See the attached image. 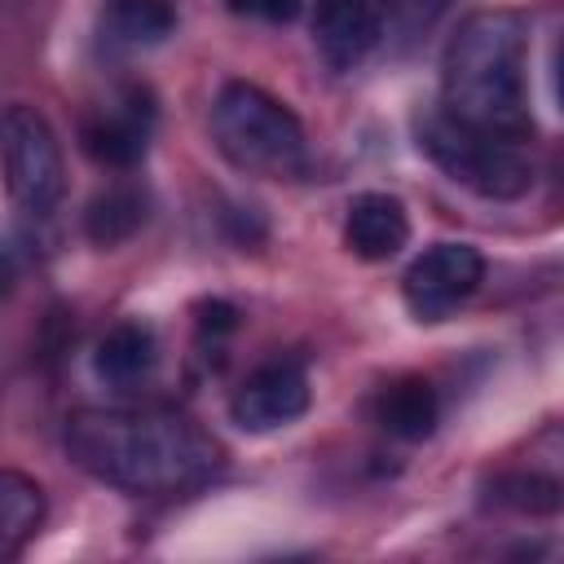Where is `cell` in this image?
<instances>
[{
	"mask_svg": "<svg viewBox=\"0 0 564 564\" xmlns=\"http://www.w3.org/2000/svg\"><path fill=\"white\" fill-rule=\"evenodd\" d=\"M66 454L123 494H185L220 467L216 441L167 410H75L66 419Z\"/></svg>",
	"mask_w": 564,
	"mask_h": 564,
	"instance_id": "cell-1",
	"label": "cell"
},
{
	"mask_svg": "<svg viewBox=\"0 0 564 564\" xmlns=\"http://www.w3.org/2000/svg\"><path fill=\"white\" fill-rule=\"evenodd\" d=\"M524 44V18L516 9H480L463 18L441 57V106L489 137H529Z\"/></svg>",
	"mask_w": 564,
	"mask_h": 564,
	"instance_id": "cell-2",
	"label": "cell"
},
{
	"mask_svg": "<svg viewBox=\"0 0 564 564\" xmlns=\"http://www.w3.org/2000/svg\"><path fill=\"white\" fill-rule=\"evenodd\" d=\"M212 141L247 176L291 181L308 167L304 123L260 84L229 79L212 101Z\"/></svg>",
	"mask_w": 564,
	"mask_h": 564,
	"instance_id": "cell-3",
	"label": "cell"
},
{
	"mask_svg": "<svg viewBox=\"0 0 564 564\" xmlns=\"http://www.w3.org/2000/svg\"><path fill=\"white\" fill-rule=\"evenodd\" d=\"M419 150L454 185H463L480 198H494V203H511V198L529 194V185H533V167L516 150V141L489 137V132L454 119L445 106L419 115Z\"/></svg>",
	"mask_w": 564,
	"mask_h": 564,
	"instance_id": "cell-4",
	"label": "cell"
},
{
	"mask_svg": "<svg viewBox=\"0 0 564 564\" xmlns=\"http://www.w3.org/2000/svg\"><path fill=\"white\" fill-rule=\"evenodd\" d=\"M4 185L13 207L31 220H44L66 189L57 137L44 123V115L22 101L4 110Z\"/></svg>",
	"mask_w": 564,
	"mask_h": 564,
	"instance_id": "cell-5",
	"label": "cell"
},
{
	"mask_svg": "<svg viewBox=\"0 0 564 564\" xmlns=\"http://www.w3.org/2000/svg\"><path fill=\"white\" fill-rule=\"evenodd\" d=\"M485 278V256L471 242H432L410 260L401 278V295L419 322H441L454 313Z\"/></svg>",
	"mask_w": 564,
	"mask_h": 564,
	"instance_id": "cell-6",
	"label": "cell"
},
{
	"mask_svg": "<svg viewBox=\"0 0 564 564\" xmlns=\"http://www.w3.org/2000/svg\"><path fill=\"white\" fill-rule=\"evenodd\" d=\"M304 410H308V375L300 370V361H264V366H256L238 383V392L229 401V414H234V423L242 432L286 427Z\"/></svg>",
	"mask_w": 564,
	"mask_h": 564,
	"instance_id": "cell-7",
	"label": "cell"
},
{
	"mask_svg": "<svg viewBox=\"0 0 564 564\" xmlns=\"http://www.w3.org/2000/svg\"><path fill=\"white\" fill-rule=\"evenodd\" d=\"M383 35L375 0H313V44L326 66L352 70Z\"/></svg>",
	"mask_w": 564,
	"mask_h": 564,
	"instance_id": "cell-8",
	"label": "cell"
},
{
	"mask_svg": "<svg viewBox=\"0 0 564 564\" xmlns=\"http://www.w3.org/2000/svg\"><path fill=\"white\" fill-rule=\"evenodd\" d=\"M150 123H154V110H150L145 93H128V101H119L115 110L93 115L84 123L79 141H84L88 159H97L101 167H132L145 159Z\"/></svg>",
	"mask_w": 564,
	"mask_h": 564,
	"instance_id": "cell-9",
	"label": "cell"
},
{
	"mask_svg": "<svg viewBox=\"0 0 564 564\" xmlns=\"http://www.w3.org/2000/svg\"><path fill=\"white\" fill-rule=\"evenodd\" d=\"M410 238V216H405V203L392 198V194H357L348 203V216H344V242L357 260H388L405 247Z\"/></svg>",
	"mask_w": 564,
	"mask_h": 564,
	"instance_id": "cell-10",
	"label": "cell"
},
{
	"mask_svg": "<svg viewBox=\"0 0 564 564\" xmlns=\"http://www.w3.org/2000/svg\"><path fill=\"white\" fill-rule=\"evenodd\" d=\"M375 419L397 441H423V436H432V427L441 419V397H436V388L427 379L405 375V379H392L379 392Z\"/></svg>",
	"mask_w": 564,
	"mask_h": 564,
	"instance_id": "cell-11",
	"label": "cell"
},
{
	"mask_svg": "<svg viewBox=\"0 0 564 564\" xmlns=\"http://www.w3.org/2000/svg\"><path fill=\"white\" fill-rule=\"evenodd\" d=\"M154 357H159V344H154V330L141 326V322H119L101 335L97 352H93V366L106 383L115 388H128L137 379H145L154 370Z\"/></svg>",
	"mask_w": 564,
	"mask_h": 564,
	"instance_id": "cell-12",
	"label": "cell"
},
{
	"mask_svg": "<svg viewBox=\"0 0 564 564\" xmlns=\"http://www.w3.org/2000/svg\"><path fill=\"white\" fill-rule=\"evenodd\" d=\"M40 524H44V489L31 476L4 467L0 471V551H4V560H18L22 546L40 533Z\"/></svg>",
	"mask_w": 564,
	"mask_h": 564,
	"instance_id": "cell-13",
	"label": "cell"
},
{
	"mask_svg": "<svg viewBox=\"0 0 564 564\" xmlns=\"http://www.w3.org/2000/svg\"><path fill=\"white\" fill-rule=\"evenodd\" d=\"M145 225V194L137 185H110L84 207V234L97 247H119Z\"/></svg>",
	"mask_w": 564,
	"mask_h": 564,
	"instance_id": "cell-14",
	"label": "cell"
},
{
	"mask_svg": "<svg viewBox=\"0 0 564 564\" xmlns=\"http://www.w3.org/2000/svg\"><path fill=\"white\" fill-rule=\"evenodd\" d=\"M489 498H494V507H511L520 516H551V511L564 507V489L551 476L524 471V467L520 471H498L489 480Z\"/></svg>",
	"mask_w": 564,
	"mask_h": 564,
	"instance_id": "cell-15",
	"label": "cell"
},
{
	"mask_svg": "<svg viewBox=\"0 0 564 564\" xmlns=\"http://www.w3.org/2000/svg\"><path fill=\"white\" fill-rule=\"evenodd\" d=\"M106 22L123 44H159L176 26L172 0H106Z\"/></svg>",
	"mask_w": 564,
	"mask_h": 564,
	"instance_id": "cell-16",
	"label": "cell"
},
{
	"mask_svg": "<svg viewBox=\"0 0 564 564\" xmlns=\"http://www.w3.org/2000/svg\"><path fill=\"white\" fill-rule=\"evenodd\" d=\"M234 13L242 18H264V22H291L300 13V0H229Z\"/></svg>",
	"mask_w": 564,
	"mask_h": 564,
	"instance_id": "cell-17",
	"label": "cell"
},
{
	"mask_svg": "<svg viewBox=\"0 0 564 564\" xmlns=\"http://www.w3.org/2000/svg\"><path fill=\"white\" fill-rule=\"evenodd\" d=\"M198 326H203V330H229V326H234V308H229L225 300H212V304H203Z\"/></svg>",
	"mask_w": 564,
	"mask_h": 564,
	"instance_id": "cell-18",
	"label": "cell"
},
{
	"mask_svg": "<svg viewBox=\"0 0 564 564\" xmlns=\"http://www.w3.org/2000/svg\"><path fill=\"white\" fill-rule=\"evenodd\" d=\"M555 101H560V110H564V44H560V53H555Z\"/></svg>",
	"mask_w": 564,
	"mask_h": 564,
	"instance_id": "cell-19",
	"label": "cell"
}]
</instances>
